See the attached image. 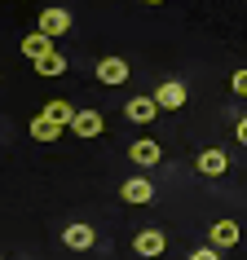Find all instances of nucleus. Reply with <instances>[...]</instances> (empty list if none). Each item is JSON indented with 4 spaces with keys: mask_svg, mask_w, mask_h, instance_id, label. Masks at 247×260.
<instances>
[{
    "mask_svg": "<svg viewBox=\"0 0 247 260\" xmlns=\"http://www.w3.org/2000/svg\"><path fill=\"white\" fill-rule=\"evenodd\" d=\"M36 71H40L44 80H53V75H62V71H67V57H62V53L53 49L49 57H40V62H36Z\"/></svg>",
    "mask_w": 247,
    "mask_h": 260,
    "instance_id": "obj_15",
    "label": "nucleus"
},
{
    "mask_svg": "<svg viewBox=\"0 0 247 260\" xmlns=\"http://www.w3.org/2000/svg\"><path fill=\"white\" fill-rule=\"evenodd\" d=\"M36 31H44L49 40L67 36V31H71V9H57V5H49V9L40 14V27H36Z\"/></svg>",
    "mask_w": 247,
    "mask_h": 260,
    "instance_id": "obj_2",
    "label": "nucleus"
},
{
    "mask_svg": "<svg viewBox=\"0 0 247 260\" xmlns=\"http://www.w3.org/2000/svg\"><path fill=\"white\" fill-rule=\"evenodd\" d=\"M199 172H203V177H225V172H230V154L217 150V146L203 150V154H199Z\"/></svg>",
    "mask_w": 247,
    "mask_h": 260,
    "instance_id": "obj_9",
    "label": "nucleus"
},
{
    "mask_svg": "<svg viewBox=\"0 0 247 260\" xmlns=\"http://www.w3.org/2000/svg\"><path fill=\"white\" fill-rule=\"evenodd\" d=\"M146 5H164V0H146Z\"/></svg>",
    "mask_w": 247,
    "mask_h": 260,
    "instance_id": "obj_19",
    "label": "nucleus"
},
{
    "mask_svg": "<svg viewBox=\"0 0 247 260\" xmlns=\"http://www.w3.org/2000/svg\"><path fill=\"white\" fill-rule=\"evenodd\" d=\"M207 238H212V247H217V251H225V247H234V243H238V220H217Z\"/></svg>",
    "mask_w": 247,
    "mask_h": 260,
    "instance_id": "obj_13",
    "label": "nucleus"
},
{
    "mask_svg": "<svg viewBox=\"0 0 247 260\" xmlns=\"http://www.w3.org/2000/svg\"><path fill=\"white\" fill-rule=\"evenodd\" d=\"M123 115L133 123H155L159 106H155V97H133V102H123Z\"/></svg>",
    "mask_w": 247,
    "mask_h": 260,
    "instance_id": "obj_10",
    "label": "nucleus"
},
{
    "mask_svg": "<svg viewBox=\"0 0 247 260\" xmlns=\"http://www.w3.org/2000/svg\"><path fill=\"white\" fill-rule=\"evenodd\" d=\"M71 133H75V137H102V115H97V110H75Z\"/></svg>",
    "mask_w": 247,
    "mask_h": 260,
    "instance_id": "obj_11",
    "label": "nucleus"
},
{
    "mask_svg": "<svg viewBox=\"0 0 247 260\" xmlns=\"http://www.w3.org/2000/svg\"><path fill=\"white\" fill-rule=\"evenodd\" d=\"M164 247H168L164 230H141L137 238H133V251H137V256H164Z\"/></svg>",
    "mask_w": 247,
    "mask_h": 260,
    "instance_id": "obj_8",
    "label": "nucleus"
},
{
    "mask_svg": "<svg viewBox=\"0 0 247 260\" xmlns=\"http://www.w3.org/2000/svg\"><path fill=\"white\" fill-rule=\"evenodd\" d=\"M155 106H159V110H181V106H186V84H177V80H164V84H159V88H155Z\"/></svg>",
    "mask_w": 247,
    "mask_h": 260,
    "instance_id": "obj_3",
    "label": "nucleus"
},
{
    "mask_svg": "<svg viewBox=\"0 0 247 260\" xmlns=\"http://www.w3.org/2000/svg\"><path fill=\"white\" fill-rule=\"evenodd\" d=\"M22 53H27L31 62H40V57L53 53V40H49L44 31H31V36H22Z\"/></svg>",
    "mask_w": 247,
    "mask_h": 260,
    "instance_id": "obj_12",
    "label": "nucleus"
},
{
    "mask_svg": "<svg viewBox=\"0 0 247 260\" xmlns=\"http://www.w3.org/2000/svg\"><path fill=\"white\" fill-rule=\"evenodd\" d=\"M190 260H221L217 247H199V251H190Z\"/></svg>",
    "mask_w": 247,
    "mask_h": 260,
    "instance_id": "obj_17",
    "label": "nucleus"
},
{
    "mask_svg": "<svg viewBox=\"0 0 247 260\" xmlns=\"http://www.w3.org/2000/svg\"><path fill=\"white\" fill-rule=\"evenodd\" d=\"M128 75H133V67L123 57H102L97 62V80L102 84H128Z\"/></svg>",
    "mask_w": 247,
    "mask_h": 260,
    "instance_id": "obj_5",
    "label": "nucleus"
},
{
    "mask_svg": "<svg viewBox=\"0 0 247 260\" xmlns=\"http://www.w3.org/2000/svg\"><path fill=\"white\" fill-rule=\"evenodd\" d=\"M62 133H67V128H57V123L44 119V115H36V119H31V137H36V141H57Z\"/></svg>",
    "mask_w": 247,
    "mask_h": 260,
    "instance_id": "obj_14",
    "label": "nucleus"
},
{
    "mask_svg": "<svg viewBox=\"0 0 247 260\" xmlns=\"http://www.w3.org/2000/svg\"><path fill=\"white\" fill-rule=\"evenodd\" d=\"M128 159H133L137 168H155L159 159H164V146H159L155 137H137L133 146H128Z\"/></svg>",
    "mask_w": 247,
    "mask_h": 260,
    "instance_id": "obj_1",
    "label": "nucleus"
},
{
    "mask_svg": "<svg viewBox=\"0 0 247 260\" xmlns=\"http://www.w3.org/2000/svg\"><path fill=\"white\" fill-rule=\"evenodd\" d=\"M62 243H67L71 251H88V247L97 243V234H93V225L75 220V225H67V230H62Z\"/></svg>",
    "mask_w": 247,
    "mask_h": 260,
    "instance_id": "obj_6",
    "label": "nucleus"
},
{
    "mask_svg": "<svg viewBox=\"0 0 247 260\" xmlns=\"http://www.w3.org/2000/svg\"><path fill=\"white\" fill-rule=\"evenodd\" d=\"M40 115H44V119H53L57 128H71V123H75V106H71L67 97H49Z\"/></svg>",
    "mask_w": 247,
    "mask_h": 260,
    "instance_id": "obj_7",
    "label": "nucleus"
},
{
    "mask_svg": "<svg viewBox=\"0 0 247 260\" xmlns=\"http://www.w3.org/2000/svg\"><path fill=\"white\" fill-rule=\"evenodd\" d=\"M230 84H234V93H238V97H247V67H243V71H234V80H230Z\"/></svg>",
    "mask_w": 247,
    "mask_h": 260,
    "instance_id": "obj_16",
    "label": "nucleus"
},
{
    "mask_svg": "<svg viewBox=\"0 0 247 260\" xmlns=\"http://www.w3.org/2000/svg\"><path fill=\"white\" fill-rule=\"evenodd\" d=\"M234 133H238V141H243V146H247V115H243V119H238V128H234Z\"/></svg>",
    "mask_w": 247,
    "mask_h": 260,
    "instance_id": "obj_18",
    "label": "nucleus"
},
{
    "mask_svg": "<svg viewBox=\"0 0 247 260\" xmlns=\"http://www.w3.org/2000/svg\"><path fill=\"white\" fill-rule=\"evenodd\" d=\"M119 194H123V203L141 207V203H150V199H155V185H150L146 177H128V181L119 185Z\"/></svg>",
    "mask_w": 247,
    "mask_h": 260,
    "instance_id": "obj_4",
    "label": "nucleus"
}]
</instances>
